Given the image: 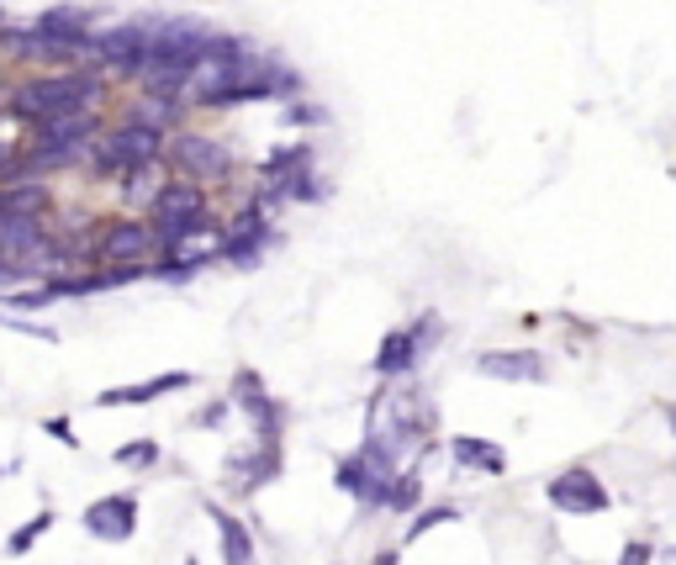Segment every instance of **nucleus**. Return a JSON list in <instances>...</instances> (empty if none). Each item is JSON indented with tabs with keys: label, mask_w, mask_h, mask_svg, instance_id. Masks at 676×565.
<instances>
[{
	"label": "nucleus",
	"mask_w": 676,
	"mask_h": 565,
	"mask_svg": "<svg viewBox=\"0 0 676 565\" xmlns=\"http://www.w3.org/2000/svg\"><path fill=\"white\" fill-rule=\"evenodd\" d=\"M434 428V413H428V396L417 387L402 381H386L376 396H370V413H365V439L376 449H386L391 460H402L408 449H417Z\"/></svg>",
	"instance_id": "nucleus-1"
},
{
	"label": "nucleus",
	"mask_w": 676,
	"mask_h": 565,
	"mask_svg": "<svg viewBox=\"0 0 676 565\" xmlns=\"http://www.w3.org/2000/svg\"><path fill=\"white\" fill-rule=\"evenodd\" d=\"M101 95V74L90 69H59V74H37V80H22L11 90V117L16 122H43V117H59V112H85L95 106Z\"/></svg>",
	"instance_id": "nucleus-2"
},
{
	"label": "nucleus",
	"mask_w": 676,
	"mask_h": 565,
	"mask_svg": "<svg viewBox=\"0 0 676 565\" xmlns=\"http://www.w3.org/2000/svg\"><path fill=\"white\" fill-rule=\"evenodd\" d=\"M391 476H397V460H391L386 449H376L370 439H359V449H350V454L339 460V471H333L339 492H350L365 512L386 507V486H391Z\"/></svg>",
	"instance_id": "nucleus-3"
},
{
	"label": "nucleus",
	"mask_w": 676,
	"mask_h": 565,
	"mask_svg": "<svg viewBox=\"0 0 676 565\" xmlns=\"http://www.w3.org/2000/svg\"><path fill=\"white\" fill-rule=\"evenodd\" d=\"M439 338H444L439 312H423L417 323L391 327V333L381 338V349H376V376H381V381H402V376H412V370L423 365V355H428Z\"/></svg>",
	"instance_id": "nucleus-4"
},
{
	"label": "nucleus",
	"mask_w": 676,
	"mask_h": 565,
	"mask_svg": "<svg viewBox=\"0 0 676 565\" xmlns=\"http://www.w3.org/2000/svg\"><path fill=\"white\" fill-rule=\"evenodd\" d=\"M153 159H164V132H159V127L122 122V127L95 138V175H122V170L153 164Z\"/></svg>",
	"instance_id": "nucleus-5"
},
{
	"label": "nucleus",
	"mask_w": 676,
	"mask_h": 565,
	"mask_svg": "<svg viewBox=\"0 0 676 565\" xmlns=\"http://www.w3.org/2000/svg\"><path fill=\"white\" fill-rule=\"evenodd\" d=\"M80 59H95L112 74H138L148 59V22H117L101 37H85L80 43Z\"/></svg>",
	"instance_id": "nucleus-6"
},
{
	"label": "nucleus",
	"mask_w": 676,
	"mask_h": 565,
	"mask_svg": "<svg viewBox=\"0 0 676 565\" xmlns=\"http://www.w3.org/2000/svg\"><path fill=\"white\" fill-rule=\"evenodd\" d=\"M545 497H550V507L565 512V518H592V512H608V507H614V492H608L603 476L587 471V465H571V471L550 476Z\"/></svg>",
	"instance_id": "nucleus-7"
},
{
	"label": "nucleus",
	"mask_w": 676,
	"mask_h": 565,
	"mask_svg": "<svg viewBox=\"0 0 676 565\" xmlns=\"http://www.w3.org/2000/svg\"><path fill=\"white\" fill-rule=\"evenodd\" d=\"M159 254V233L148 217H112L106 233L95 239V260L101 265H148Z\"/></svg>",
	"instance_id": "nucleus-8"
},
{
	"label": "nucleus",
	"mask_w": 676,
	"mask_h": 565,
	"mask_svg": "<svg viewBox=\"0 0 676 565\" xmlns=\"http://www.w3.org/2000/svg\"><path fill=\"white\" fill-rule=\"evenodd\" d=\"M270 243H275V228H270L265 207L254 201V207H243L233 222H228V233H222V249H217V265L254 269V265H260V254H265Z\"/></svg>",
	"instance_id": "nucleus-9"
},
{
	"label": "nucleus",
	"mask_w": 676,
	"mask_h": 565,
	"mask_svg": "<svg viewBox=\"0 0 676 565\" xmlns=\"http://www.w3.org/2000/svg\"><path fill=\"white\" fill-rule=\"evenodd\" d=\"M175 170L185 180H202V185H217V180L233 175V149L211 132H180L175 138Z\"/></svg>",
	"instance_id": "nucleus-10"
},
{
	"label": "nucleus",
	"mask_w": 676,
	"mask_h": 565,
	"mask_svg": "<svg viewBox=\"0 0 676 565\" xmlns=\"http://www.w3.org/2000/svg\"><path fill=\"white\" fill-rule=\"evenodd\" d=\"M228 407L254 423V439H270V445H280V402H275V391H265V381L254 376V370H238L233 387H228Z\"/></svg>",
	"instance_id": "nucleus-11"
},
{
	"label": "nucleus",
	"mask_w": 676,
	"mask_h": 565,
	"mask_svg": "<svg viewBox=\"0 0 676 565\" xmlns=\"http://www.w3.org/2000/svg\"><path fill=\"white\" fill-rule=\"evenodd\" d=\"M95 138H101V112H95V106L32 122V149H75V153H85Z\"/></svg>",
	"instance_id": "nucleus-12"
},
{
	"label": "nucleus",
	"mask_w": 676,
	"mask_h": 565,
	"mask_svg": "<svg viewBox=\"0 0 676 565\" xmlns=\"http://www.w3.org/2000/svg\"><path fill=\"white\" fill-rule=\"evenodd\" d=\"M85 534L106 544H127L138 534V492H106L85 507Z\"/></svg>",
	"instance_id": "nucleus-13"
},
{
	"label": "nucleus",
	"mask_w": 676,
	"mask_h": 565,
	"mask_svg": "<svg viewBox=\"0 0 676 565\" xmlns=\"http://www.w3.org/2000/svg\"><path fill=\"white\" fill-rule=\"evenodd\" d=\"M196 387V370H164V376H153V381H133V387H112L101 391L90 407H148V402H159V396H170V391H191Z\"/></svg>",
	"instance_id": "nucleus-14"
},
{
	"label": "nucleus",
	"mask_w": 676,
	"mask_h": 565,
	"mask_svg": "<svg viewBox=\"0 0 676 565\" xmlns=\"http://www.w3.org/2000/svg\"><path fill=\"white\" fill-rule=\"evenodd\" d=\"M206 207V185L202 180H159V191H153V201H148V217H153V228H164V222H180V217H191V211Z\"/></svg>",
	"instance_id": "nucleus-15"
},
{
	"label": "nucleus",
	"mask_w": 676,
	"mask_h": 565,
	"mask_svg": "<svg viewBox=\"0 0 676 565\" xmlns=\"http://www.w3.org/2000/svg\"><path fill=\"white\" fill-rule=\"evenodd\" d=\"M476 376L486 381H545V355L539 349H486L476 355Z\"/></svg>",
	"instance_id": "nucleus-16"
},
{
	"label": "nucleus",
	"mask_w": 676,
	"mask_h": 565,
	"mask_svg": "<svg viewBox=\"0 0 676 565\" xmlns=\"http://www.w3.org/2000/svg\"><path fill=\"white\" fill-rule=\"evenodd\" d=\"M275 476H280V445L270 439H254V449L228 454V481H238V492H260Z\"/></svg>",
	"instance_id": "nucleus-17"
},
{
	"label": "nucleus",
	"mask_w": 676,
	"mask_h": 565,
	"mask_svg": "<svg viewBox=\"0 0 676 565\" xmlns=\"http://www.w3.org/2000/svg\"><path fill=\"white\" fill-rule=\"evenodd\" d=\"M449 454H455V465L471 471V476H507V449L492 445V439L455 434V439H449Z\"/></svg>",
	"instance_id": "nucleus-18"
},
{
	"label": "nucleus",
	"mask_w": 676,
	"mask_h": 565,
	"mask_svg": "<svg viewBox=\"0 0 676 565\" xmlns=\"http://www.w3.org/2000/svg\"><path fill=\"white\" fill-rule=\"evenodd\" d=\"M43 217H22V211H5L0 217V260H37L43 249Z\"/></svg>",
	"instance_id": "nucleus-19"
},
{
	"label": "nucleus",
	"mask_w": 676,
	"mask_h": 565,
	"mask_svg": "<svg viewBox=\"0 0 676 565\" xmlns=\"http://www.w3.org/2000/svg\"><path fill=\"white\" fill-rule=\"evenodd\" d=\"M206 518H211L217 544H222V565H254V534H249L243 518H233L228 507H217V503H206Z\"/></svg>",
	"instance_id": "nucleus-20"
},
{
	"label": "nucleus",
	"mask_w": 676,
	"mask_h": 565,
	"mask_svg": "<svg viewBox=\"0 0 676 565\" xmlns=\"http://www.w3.org/2000/svg\"><path fill=\"white\" fill-rule=\"evenodd\" d=\"M90 22H95V11H85V5H48L32 27L54 32V37H69V43H80V37H90Z\"/></svg>",
	"instance_id": "nucleus-21"
},
{
	"label": "nucleus",
	"mask_w": 676,
	"mask_h": 565,
	"mask_svg": "<svg viewBox=\"0 0 676 565\" xmlns=\"http://www.w3.org/2000/svg\"><path fill=\"white\" fill-rule=\"evenodd\" d=\"M180 106H185V101H175V95H153V90H144V95L127 106V122H144V127L170 132V127L180 122Z\"/></svg>",
	"instance_id": "nucleus-22"
},
{
	"label": "nucleus",
	"mask_w": 676,
	"mask_h": 565,
	"mask_svg": "<svg viewBox=\"0 0 676 565\" xmlns=\"http://www.w3.org/2000/svg\"><path fill=\"white\" fill-rule=\"evenodd\" d=\"M5 211L43 217V211H48V191H43L37 180H27V170H22V180H5Z\"/></svg>",
	"instance_id": "nucleus-23"
},
{
	"label": "nucleus",
	"mask_w": 676,
	"mask_h": 565,
	"mask_svg": "<svg viewBox=\"0 0 676 565\" xmlns=\"http://www.w3.org/2000/svg\"><path fill=\"white\" fill-rule=\"evenodd\" d=\"M417 503H423V476H417V471H402V465H397V476H391V486H386V507L408 518V512H412Z\"/></svg>",
	"instance_id": "nucleus-24"
},
{
	"label": "nucleus",
	"mask_w": 676,
	"mask_h": 565,
	"mask_svg": "<svg viewBox=\"0 0 676 565\" xmlns=\"http://www.w3.org/2000/svg\"><path fill=\"white\" fill-rule=\"evenodd\" d=\"M122 191H127L133 207H148L153 191H159V159H153V164H133V170H122Z\"/></svg>",
	"instance_id": "nucleus-25"
},
{
	"label": "nucleus",
	"mask_w": 676,
	"mask_h": 565,
	"mask_svg": "<svg viewBox=\"0 0 676 565\" xmlns=\"http://www.w3.org/2000/svg\"><path fill=\"white\" fill-rule=\"evenodd\" d=\"M112 460H117L122 471H153L159 465V445L153 439H127V445H117Z\"/></svg>",
	"instance_id": "nucleus-26"
},
{
	"label": "nucleus",
	"mask_w": 676,
	"mask_h": 565,
	"mask_svg": "<svg viewBox=\"0 0 676 565\" xmlns=\"http://www.w3.org/2000/svg\"><path fill=\"white\" fill-rule=\"evenodd\" d=\"M455 518H460V507L455 503H434V507H423V512H417V518H412L408 523V544H417V539L428 534V529H439V523H455Z\"/></svg>",
	"instance_id": "nucleus-27"
},
{
	"label": "nucleus",
	"mask_w": 676,
	"mask_h": 565,
	"mask_svg": "<svg viewBox=\"0 0 676 565\" xmlns=\"http://www.w3.org/2000/svg\"><path fill=\"white\" fill-rule=\"evenodd\" d=\"M312 164V143H291V149H275L265 164V175H296V170H307Z\"/></svg>",
	"instance_id": "nucleus-28"
},
{
	"label": "nucleus",
	"mask_w": 676,
	"mask_h": 565,
	"mask_svg": "<svg viewBox=\"0 0 676 565\" xmlns=\"http://www.w3.org/2000/svg\"><path fill=\"white\" fill-rule=\"evenodd\" d=\"M48 529H54V512H48V507H43V512H37V518H32L27 529H16V534L5 539V555H27L32 544H37V539L48 534Z\"/></svg>",
	"instance_id": "nucleus-29"
},
{
	"label": "nucleus",
	"mask_w": 676,
	"mask_h": 565,
	"mask_svg": "<svg viewBox=\"0 0 676 565\" xmlns=\"http://www.w3.org/2000/svg\"><path fill=\"white\" fill-rule=\"evenodd\" d=\"M0 327H11V333H27L37 344H59V333L48 323H27V318H16V312H0Z\"/></svg>",
	"instance_id": "nucleus-30"
},
{
	"label": "nucleus",
	"mask_w": 676,
	"mask_h": 565,
	"mask_svg": "<svg viewBox=\"0 0 676 565\" xmlns=\"http://www.w3.org/2000/svg\"><path fill=\"white\" fill-rule=\"evenodd\" d=\"M650 561H655V550H650L645 539H629V544L618 550V561H614V565H650Z\"/></svg>",
	"instance_id": "nucleus-31"
},
{
	"label": "nucleus",
	"mask_w": 676,
	"mask_h": 565,
	"mask_svg": "<svg viewBox=\"0 0 676 565\" xmlns=\"http://www.w3.org/2000/svg\"><path fill=\"white\" fill-rule=\"evenodd\" d=\"M16 164H22V143L16 138H0V180H11Z\"/></svg>",
	"instance_id": "nucleus-32"
},
{
	"label": "nucleus",
	"mask_w": 676,
	"mask_h": 565,
	"mask_svg": "<svg viewBox=\"0 0 676 565\" xmlns=\"http://www.w3.org/2000/svg\"><path fill=\"white\" fill-rule=\"evenodd\" d=\"M43 428H48V439H59L64 449H80V439H75V428H69V417H48Z\"/></svg>",
	"instance_id": "nucleus-33"
},
{
	"label": "nucleus",
	"mask_w": 676,
	"mask_h": 565,
	"mask_svg": "<svg viewBox=\"0 0 676 565\" xmlns=\"http://www.w3.org/2000/svg\"><path fill=\"white\" fill-rule=\"evenodd\" d=\"M286 122H296V127H318V122H323V106H291Z\"/></svg>",
	"instance_id": "nucleus-34"
},
{
	"label": "nucleus",
	"mask_w": 676,
	"mask_h": 565,
	"mask_svg": "<svg viewBox=\"0 0 676 565\" xmlns=\"http://www.w3.org/2000/svg\"><path fill=\"white\" fill-rule=\"evenodd\" d=\"M222 417H228V402H211V407L202 413V428H217Z\"/></svg>",
	"instance_id": "nucleus-35"
},
{
	"label": "nucleus",
	"mask_w": 676,
	"mask_h": 565,
	"mask_svg": "<svg viewBox=\"0 0 676 565\" xmlns=\"http://www.w3.org/2000/svg\"><path fill=\"white\" fill-rule=\"evenodd\" d=\"M661 417L672 423V434H676V402H661Z\"/></svg>",
	"instance_id": "nucleus-36"
},
{
	"label": "nucleus",
	"mask_w": 676,
	"mask_h": 565,
	"mask_svg": "<svg viewBox=\"0 0 676 565\" xmlns=\"http://www.w3.org/2000/svg\"><path fill=\"white\" fill-rule=\"evenodd\" d=\"M376 565H397V550H381V555H376Z\"/></svg>",
	"instance_id": "nucleus-37"
},
{
	"label": "nucleus",
	"mask_w": 676,
	"mask_h": 565,
	"mask_svg": "<svg viewBox=\"0 0 676 565\" xmlns=\"http://www.w3.org/2000/svg\"><path fill=\"white\" fill-rule=\"evenodd\" d=\"M0 217H5V185H0Z\"/></svg>",
	"instance_id": "nucleus-38"
},
{
	"label": "nucleus",
	"mask_w": 676,
	"mask_h": 565,
	"mask_svg": "<svg viewBox=\"0 0 676 565\" xmlns=\"http://www.w3.org/2000/svg\"><path fill=\"white\" fill-rule=\"evenodd\" d=\"M666 565H676V550H666Z\"/></svg>",
	"instance_id": "nucleus-39"
},
{
	"label": "nucleus",
	"mask_w": 676,
	"mask_h": 565,
	"mask_svg": "<svg viewBox=\"0 0 676 565\" xmlns=\"http://www.w3.org/2000/svg\"><path fill=\"white\" fill-rule=\"evenodd\" d=\"M0 476H5V465H0Z\"/></svg>",
	"instance_id": "nucleus-40"
}]
</instances>
